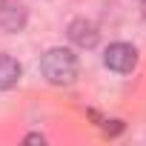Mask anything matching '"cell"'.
<instances>
[{
	"mask_svg": "<svg viewBox=\"0 0 146 146\" xmlns=\"http://www.w3.org/2000/svg\"><path fill=\"white\" fill-rule=\"evenodd\" d=\"M143 20H146V0H143Z\"/></svg>",
	"mask_w": 146,
	"mask_h": 146,
	"instance_id": "ba28073f",
	"label": "cell"
},
{
	"mask_svg": "<svg viewBox=\"0 0 146 146\" xmlns=\"http://www.w3.org/2000/svg\"><path fill=\"white\" fill-rule=\"evenodd\" d=\"M78 69H80L78 54L72 49H63V46H54L40 57V72L52 86H69L78 78Z\"/></svg>",
	"mask_w": 146,
	"mask_h": 146,
	"instance_id": "6da1fadb",
	"label": "cell"
},
{
	"mask_svg": "<svg viewBox=\"0 0 146 146\" xmlns=\"http://www.w3.org/2000/svg\"><path fill=\"white\" fill-rule=\"evenodd\" d=\"M103 132L106 135H120L123 132V120H103Z\"/></svg>",
	"mask_w": 146,
	"mask_h": 146,
	"instance_id": "8992f818",
	"label": "cell"
},
{
	"mask_svg": "<svg viewBox=\"0 0 146 146\" xmlns=\"http://www.w3.org/2000/svg\"><path fill=\"white\" fill-rule=\"evenodd\" d=\"M103 63L112 69V72H120V75H126V72H132L137 66V49L132 43H112L103 54Z\"/></svg>",
	"mask_w": 146,
	"mask_h": 146,
	"instance_id": "7a4b0ae2",
	"label": "cell"
},
{
	"mask_svg": "<svg viewBox=\"0 0 146 146\" xmlns=\"http://www.w3.org/2000/svg\"><path fill=\"white\" fill-rule=\"evenodd\" d=\"M26 143H40V146H43L46 137H43V135H26Z\"/></svg>",
	"mask_w": 146,
	"mask_h": 146,
	"instance_id": "52a82bcc",
	"label": "cell"
},
{
	"mask_svg": "<svg viewBox=\"0 0 146 146\" xmlns=\"http://www.w3.org/2000/svg\"><path fill=\"white\" fill-rule=\"evenodd\" d=\"M26 26V6L17 0H0V29L15 35Z\"/></svg>",
	"mask_w": 146,
	"mask_h": 146,
	"instance_id": "277c9868",
	"label": "cell"
},
{
	"mask_svg": "<svg viewBox=\"0 0 146 146\" xmlns=\"http://www.w3.org/2000/svg\"><path fill=\"white\" fill-rule=\"evenodd\" d=\"M20 75H23V69H20V63L12 54H0V89L17 86L20 83Z\"/></svg>",
	"mask_w": 146,
	"mask_h": 146,
	"instance_id": "5b68a950",
	"label": "cell"
},
{
	"mask_svg": "<svg viewBox=\"0 0 146 146\" xmlns=\"http://www.w3.org/2000/svg\"><path fill=\"white\" fill-rule=\"evenodd\" d=\"M66 35H69V40L75 43L78 49H92V46H98V37H100L98 26H95L92 20H86V17H78V20H72Z\"/></svg>",
	"mask_w": 146,
	"mask_h": 146,
	"instance_id": "3957f363",
	"label": "cell"
}]
</instances>
